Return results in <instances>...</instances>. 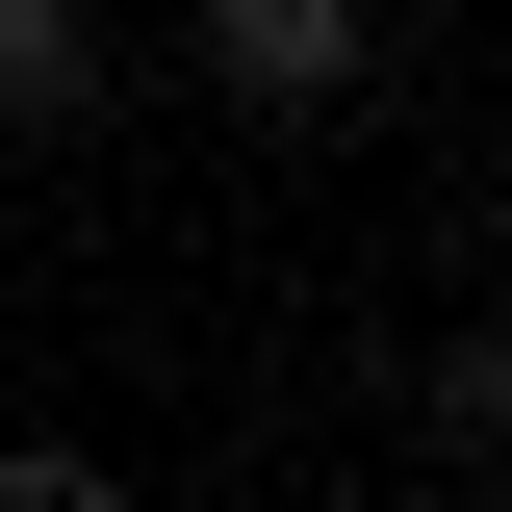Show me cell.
I'll return each mask as SVG.
<instances>
[{"label": "cell", "instance_id": "obj_1", "mask_svg": "<svg viewBox=\"0 0 512 512\" xmlns=\"http://www.w3.org/2000/svg\"><path fill=\"white\" fill-rule=\"evenodd\" d=\"M205 103L231 128H333L359 103V0H205Z\"/></svg>", "mask_w": 512, "mask_h": 512}, {"label": "cell", "instance_id": "obj_2", "mask_svg": "<svg viewBox=\"0 0 512 512\" xmlns=\"http://www.w3.org/2000/svg\"><path fill=\"white\" fill-rule=\"evenodd\" d=\"M103 0H0V154H77V128H103Z\"/></svg>", "mask_w": 512, "mask_h": 512}]
</instances>
